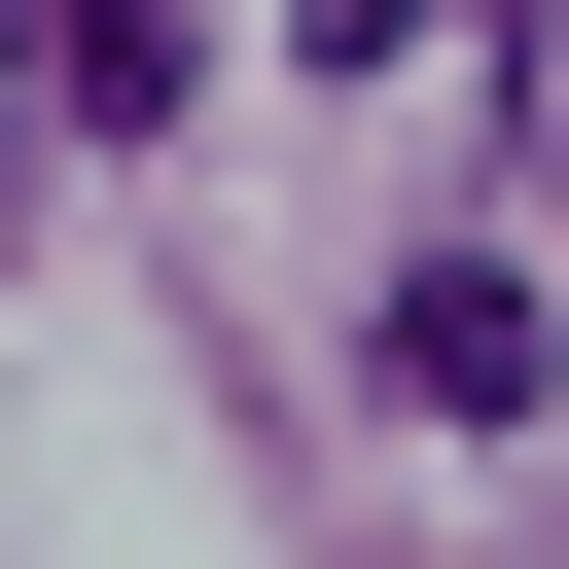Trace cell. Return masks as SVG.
Here are the masks:
<instances>
[{
  "label": "cell",
  "instance_id": "6da1fadb",
  "mask_svg": "<svg viewBox=\"0 0 569 569\" xmlns=\"http://www.w3.org/2000/svg\"><path fill=\"white\" fill-rule=\"evenodd\" d=\"M533 356H569L533 249H427V284H391V427H533Z\"/></svg>",
  "mask_w": 569,
  "mask_h": 569
},
{
  "label": "cell",
  "instance_id": "7a4b0ae2",
  "mask_svg": "<svg viewBox=\"0 0 569 569\" xmlns=\"http://www.w3.org/2000/svg\"><path fill=\"white\" fill-rule=\"evenodd\" d=\"M178 71H213L178 0H36V107H107V142H178Z\"/></svg>",
  "mask_w": 569,
  "mask_h": 569
},
{
  "label": "cell",
  "instance_id": "3957f363",
  "mask_svg": "<svg viewBox=\"0 0 569 569\" xmlns=\"http://www.w3.org/2000/svg\"><path fill=\"white\" fill-rule=\"evenodd\" d=\"M0 178H36V0H0Z\"/></svg>",
  "mask_w": 569,
  "mask_h": 569
},
{
  "label": "cell",
  "instance_id": "277c9868",
  "mask_svg": "<svg viewBox=\"0 0 569 569\" xmlns=\"http://www.w3.org/2000/svg\"><path fill=\"white\" fill-rule=\"evenodd\" d=\"M533 178H569V107H533Z\"/></svg>",
  "mask_w": 569,
  "mask_h": 569
}]
</instances>
